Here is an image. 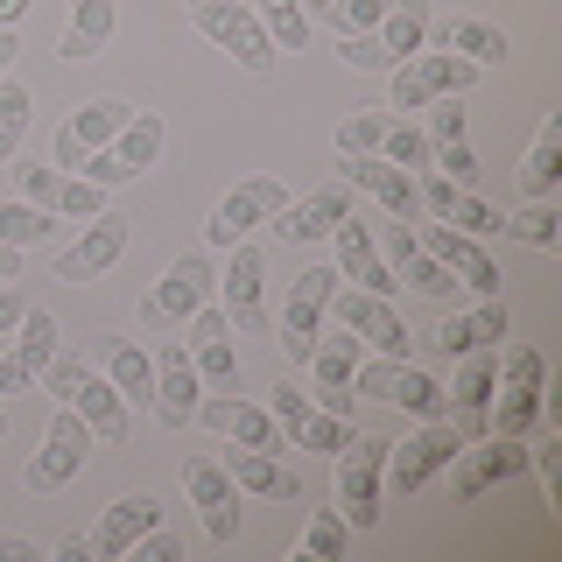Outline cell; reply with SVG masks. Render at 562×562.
I'll return each instance as SVG.
<instances>
[{
  "label": "cell",
  "instance_id": "obj_47",
  "mask_svg": "<svg viewBox=\"0 0 562 562\" xmlns=\"http://www.w3.org/2000/svg\"><path fill=\"white\" fill-rule=\"evenodd\" d=\"M380 14H386V0H330L324 22L338 29V35H373V29H380Z\"/></svg>",
  "mask_w": 562,
  "mask_h": 562
},
{
  "label": "cell",
  "instance_id": "obj_57",
  "mask_svg": "<svg viewBox=\"0 0 562 562\" xmlns=\"http://www.w3.org/2000/svg\"><path fill=\"white\" fill-rule=\"evenodd\" d=\"M14 57H22V35H14V29H0V78L14 70Z\"/></svg>",
  "mask_w": 562,
  "mask_h": 562
},
{
  "label": "cell",
  "instance_id": "obj_13",
  "mask_svg": "<svg viewBox=\"0 0 562 562\" xmlns=\"http://www.w3.org/2000/svg\"><path fill=\"white\" fill-rule=\"evenodd\" d=\"M85 450H92V429H85L78 408H49L43 422V450L29 457V492H57L85 471Z\"/></svg>",
  "mask_w": 562,
  "mask_h": 562
},
{
  "label": "cell",
  "instance_id": "obj_58",
  "mask_svg": "<svg viewBox=\"0 0 562 562\" xmlns=\"http://www.w3.org/2000/svg\"><path fill=\"white\" fill-rule=\"evenodd\" d=\"M0 281H22V246H0Z\"/></svg>",
  "mask_w": 562,
  "mask_h": 562
},
{
  "label": "cell",
  "instance_id": "obj_21",
  "mask_svg": "<svg viewBox=\"0 0 562 562\" xmlns=\"http://www.w3.org/2000/svg\"><path fill=\"white\" fill-rule=\"evenodd\" d=\"M492 386H499V345L464 351V366H457V386H450V422L464 429V443H471V436H492V429H485Z\"/></svg>",
  "mask_w": 562,
  "mask_h": 562
},
{
  "label": "cell",
  "instance_id": "obj_37",
  "mask_svg": "<svg viewBox=\"0 0 562 562\" xmlns=\"http://www.w3.org/2000/svg\"><path fill=\"white\" fill-rule=\"evenodd\" d=\"M57 239V211L29 198H0V246H49Z\"/></svg>",
  "mask_w": 562,
  "mask_h": 562
},
{
  "label": "cell",
  "instance_id": "obj_4",
  "mask_svg": "<svg viewBox=\"0 0 562 562\" xmlns=\"http://www.w3.org/2000/svg\"><path fill=\"white\" fill-rule=\"evenodd\" d=\"M479 78L485 70L450 57V49H415L408 64H394V105H386V113H422L429 99H464Z\"/></svg>",
  "mask_w": 562,
  "mask_h": 562
},
{
  "label": "cell",
  "instance_id": "obj_8",
  "mask_svg": "<svg viewBox=\"0 0 562 562\" xmlns=\"http://www.w3.org/2000/svg\"><path fill=\"white\" fill-rule=\"evenodd\" d=\"M281 204H289L281 176H239V183L218 198V211L204 218V239H211V246H239V239H254Z\"/></svg>",
  "mask_w": 562,
  "mask_h": 562
},
{
  "label": "cell",
  "instance_id": "obj_2",
  "mask_svg": "<svg viewBox=\"0 0 562 562\" xmlns=\"http://www.w3.org/2000/svg\"><path fill=\"white\" fill-rule=\"evenodd\" d=\"M190 22H198L204 43H218L225 57H233L239 70H254V78H268V70L281 64V49L268 43L254 0H190Z\"/></svg>",
  "mask_w": 562,
  "mask_h": 562
},
{
  "label": "cell",
  "instance_id": "obj_42",
  "mask_svg": "<svg viewBox=\"0 0 562 562\" xmlns=\"http://www.w3.org/2000/svg\"><path fill=\"white\" fill-rule=\"evenodd\" d=\"M401 289H415V295H429V303H450V289H464V281H457L443 260L429 254V246H415L408 260H401Z\"/></svg>",
  "mask_w": 562,
  "mask_h": 562
},
{
  "label": "cell",
  "instance_id": "obj_25",
  "mask_svg": "<svg viewBox=\"0 0 562 562\" xmlns=\"http://www.w3.org/2000/svg\"><path fill=\"white\" fill-rule=\"evenodd\" d=\"M415 239L429 246V254L443 260V268H450L457 281H464L471 295H499V260H492V254H485V246L471 239V233H457V225H429V233H415Z\"/></svg>",
  "mask_w": 562,
  "mask_h": 562
},
{
  "label": "cell",
  "instance_id": "obj_11",
  "mask_svg": "<svg viewBox=\"0 0 562 562\" xmlns=\"http://www.w3.org/2000/svg\"><path fill=\"white\" fill-rule=\"evenodd\" d=\"M527 471V436H471L464 450H457V464H450V499L464 506V499H479V492L492 485H506V479H520Z\"/></svg>",
  "mask_w": 562,
  "mask_h": 562
},
{
  "label": "cell",
  "instance_id": "obj_22",
  "mask_svg": "<svg viewBox=\"0 0 562 562\" xmlns=\"http://www.w3.org/2000/svg\"><path fill=\"white\" fill-rule=\"evenodd\" d=\"M338 218H351V183H324V190H310V198L281 204L268 225H274V233L289 239V246H310V239H330V233H338Z\"/></svg>",
  "mask_w": 562,
  "mask_h": 562
},
{
  "label": "cell",
  "instance_id": "obj_3",
  "mask_svg": "<svg viewBox=\"0 0 562 562\" xmlns=\"http://www.w3.org/2000/svg\"><path fill=\"white\" fill-rule=\"evenodd\" d=\"M457 450H464V429H457L450 415L422 422L408 443H386V485H394V499H415V492L429 485L436 471L457 464Z\"/></svg>",
  "mask_w": 562,
  "mask_h": 562
},
{
  "label": "cell",
  "instance_id": "obj_14",
  "mask_svg": "<svg viewBox=\"0 0 562 562\" xmlns=\"http://www.w3.org/2000/svg\"><path fill=\"white\" fill-rule=\"evenodd\" d=\"M225 310H218V295L190 316V338H183V351H190V366H198V380H204V394H233L239 386V351H233V338H225Z\"/></svg>",
  "mask_w": 562,
  "mask_h": 562
},
{
  "label": "cell",
  "instance_id": "obj_12",
  "mask_svg": "<svg viewBox=\"0 0 562 562\" xmlns=\"http://www.w3.org/2000/svg\"><path fill=\"white\" fill-rule=\"evenodd\" d=\"M330 310H338V330H351L366 351H380V359H408L415 338L408 324H401V310L386 303V295H366V289H338L330 295Z\"/></svg>",
  "mask_w": 562,
  "mask_h": 562
},
{
  "label": "cell",
  "instance_id": "obj_19",
  "mask_svg": "<svg viewBox=\"0 0 562 562\" xmlns=\"http://www.w3.org/2000/svg\"><path fill=\"white\" fill-rule=\"evenodd\" d=\"M127 113H134L127 99H85L78 113H70L64 127H57V169H78L85 155L113 148V134L127 127Z\"/></svg>",
  "mask_w": 562,
  "mask_h": 562
},
{
  "label": "cell",
  "instance_id": "obj_59",
  "mask_svg": "<svg viewBox=\"0 0 562 562\" xmlns=\"http://www.w3.org/2000/svg\"><path fill=\"white\" fill-rule=\"evenodd\" d=\"M22 14H29V0H0V29H14Z\"/></svg>",
  "mask_w": 562,
  "mask_h": 562
},
{
  "label": "cell",
  "instance_id": "obj_1",
  "mask_svg": "<svg viewBox=\"0 0 562 562\" xmlns=\"http://www.w3.org/2000/svg\"><path fill=\"white\" fill-rule=\"evenodd\" d=\"M541 408H549V359L535 345H506L499 351V386H492L485 429L492 436H535Z\"/></svg>",
  "mask_w": 562,
  "mask_h": 562
},
{
  "label": "cell",
  "instance_id": "obj_33",
  "mask_svg": "<svg viewBox=\"0 0 562 562\" xmlns=\"http://www.w3.org/2000/svg\"><path fill=\"white\" fill-rule=\"evenodd\" d=\"M105 380L127 394V408H155V359L134 338H113V345H105Z\"/></svg>",
  "mask_w": 562,
  "mask_h": 562
},
{
  "label": "cell",
  "instance_id": "obj_31",
  "mask_svg": "<svg viewBox=\"0 0 562 562\" xmlns=\"http://www.w3.org/2000/svg\"><path fill=\"white\" fill-rule=\"evenodd\" d=\"M225 471H233V485L254 492V499H303V479H295V471L281 464L274 450H239V443H233Z\"/></svg>",
  "mask_w": 562,
  "mask_h": 562
},
{
  "label": "cell",
  "instance_id": "obj_48",
  "mask_svg": "<svg viewBox=\"0 0 562 562\" xmlns=\"http://www.w3.org/2000/svg\"><path fill=\"white\" fill-rule=\"evenodd\" d=\"M401 366H408V359H380V351H373V359H359V373H351V394H359V401H386V386H394Z\"/></svg>",
  "mask_w": 562,
  "mask_h": 562
},
{
  "label": "cell",
  "instance_id": "obj_27",
  "mask_svg": "<svg viewBox=\"0 0 562 562\" xmlns=\"http://www.w3.org/2000/svg\"><path fill=\"white\" fill-rule=\"evenodd\" d=\"M64 408H78V415H85V429H92L99 443H113V450L127 443V429H134V408H127V394H120V386L105 380V373H92V366H85L78 394H70Z\"/></svg>",
  "mask_w": 562,
  "mask_h": 562
},
{
  "label": "cell",
  "instance_id": "obj_28",
  "mask_svg": "<svg viewBox=\"0 0 562 562\" xmlns=\"http://www.w3.org/2000/svg\"><path fill=\"white\" fill-rule=\"evenodd\" d=\"M422 49H450V57H464V64H479V70L506 64V35L492 29V22H479V14H450V22H429V43H422Z\"/></svg>",
  "mask_w": 562,
  "mask_h": 562
},
{
  "label": "cell",
  "instance_id": "obj_44",
  "mask_svg": "<svg viewBox=\"0 0 562 562\" xmlns=\"http://www.w3.org/2000/svg\"><path fill=\"white\" fill-rule=\"evenodd\" d=\"M22 134H29V85L0 78V162H14Z\"/></svg>",
  "mask_w": 562,
  "mask_h": 562
},
{
  "label": "cell",
  "instance_id": "obj_35",
  "mask_svg": "<svg viewBox=\"0 0 562 562\" xmlns=\"http://www.w3.org/2000/svg\"><path fill=\"white\" fill-rule=\"evenodd\" d=\"M162 113H140V105H134V113H127V127H120L113 134V162L120 169H127V176H148L155 169V155H162Z\"/></svg>",
  "mask_w": 562,
  "mask_h": 562
},
{
  "label": "cell",
  "instance_id": "obj_56",
  "mask_svg": "<svg viewBox=\"0 0 562 562\" xmlns=\"http://www.w3.org/2000/svg\"><path fill=\"white\" fill-rule=\"evenodd\" d=\"M85 555H99L92 535H64V541H57V562H85Z\"/></svg>",
  "mask_w": 562,
  "mask_h": 562
},
{
  "label": "cell",
  "instance_id": "obj_7",
  "mask_svg": "<svg viewBox=\"0 0 562 562\" xmlns=\"http://www.w3.org/2000/svg\"><path fill=\"white\" fill-rule=\"evenodd\" d=\"M338 514L351 527H380L386 520V443L351 436V450H338Z\"/></svg>",
  "mask_w": 562,
  "mask_h": 562
},
{
  "label": "cell",
  "instance_id": "obj_23",
  "mask_svg": "<svg viewBox=\"0 0 562 562\" xmlns=\"http://www.w3.org/2000/svg\"><path fill=\"white\" fill-rule=\"evenodd\" d=\"M198 401H204V380H198V366H190V351L169 338L155 351V415H162V429H190Z\"/></svg>",
  "mask_w": 562,
  "mask_h": 562
},
{
  "label": "cell",
  "instance_id": "obj_29",
  "mask_svg": "<svg viewBox=\"0 0 562 562\" xmlns=\"http://www.w3.org/2000/svg\"><path fill=\"white\" fill-rule=\"evenodd\" d=\"M479 345H506V303L499 295H479V310L436 324V351H443V359H464V351H479Z\"/></svg>",
  "mask_w": 562,
  "mask_h": 562
},
{
  "label": "cell",
  "instance_id": "obj_52",
  "mask_svg": "<svg viewBox=\"0 0 562 562\" xmlns=\"http://www.w3.org/2000/svg\"><path fill=\"white\" fill-rule=\"evenodd\" d=\"M415 246H422V239H415V225H408V218H386V239H380V260H386V268L401 274V260H408Z\"/></svg>",
  "mask_w": 562,
  "mask_h": 562
},
{
  "label": "cell",
  "instance_id": "obj_40",
  "mask_svg": "<svg viewBox=\"0 0 562 562\" xmlns=\"http://www.w3.org/2000/svg\"><path fill=\"white\" fill-rule=\"evenodd\" d=\"M499 233H506V239L541 246V254H555V246H562V211H555V198H535L527 211H514V218H506Z\"/></svg>",
  "mask_w": 562,
  "mask_h": 562
},
{
  "label": "cell",
  "instance_id": "obj_41",
  "mask_svg": "<svg viewBox=\"0 0 562 562\" xmlns=\"http://www.w3.org/2000/svg\"><path fill=\"white\" fill-rule=\"evenodd\" d=\"M345 549H351V520L338 506H316L310 527H303V555L310 562H345Z\"/></svg>",
  "mask_w": 562,
  "mask_h": 562
},
{
  "label": "cell",
  "instance_id": "obj_39",
  "mask_svg": "<svg viewBox=\"0 0 562 562\" xmlns=\"http://www.w3.org/2000/svg\"><path fill=\"white\" fill-rule=\"evenodd\" d=\"M386 127H394V113H386V105H351V113L338 120V155H380Z\"/></svg>",
  "mask_w": 562,
  "mask_h": 562
},
{
  "label": "cell",
  "instance_id": "obj_6",
  "mask_svg": "<svg viewBox=\"0 0 562 562\" xmlns=\"http://www.w3.org/2000/svg\"><path fill=\"white\" fill-rule=\"evenodd\" d=\"M211 295H218V268H211V254H183V260H169L162 274H155V289H148V303H140V316L148 324H190Z\"/></svg>",
  "mask_w": 562,
  "mask_h": 562
},
{
  "label": "cell",
  "instance_id": "obj_45",
  "mask_svg": "<svg viewBox=\"0 0 562 562\" xmlns=\"http://www.w3.org/2000/svg\"><path fill=\"white\" fill-rule=\"evenodd\" d=\"M351 436H359V429H351V415L316 408V415H310V429L295 436V443H303V450H324V457H338V450H351Z\"/></svg>",
  "mask_w": 562,
  "mask_h": 562
},
{
  "label": "cell",
  "instance_id": "obj_15",
  "mask_svg": "<svg viewBox=\"0 0 562 562\" xmlns=\"http://www.w3.org/2000/svg\"><path fill=\"white\" fill-rule=\"evenodd\" d=\"M57 351H64V330H57V316L29 303V316L14 324V345H8V359H0V394H22V386H35V380H43V366L57 359Z\"/></svg>",
  "mask_w": 562,
  "mask_h": 562
},
{
  "label": "cell",
  "instance_id": "obj_51",
  "mask_svg": "<svg viewBox=\"0 0 562 562\" xmlns=\"http://www.w3.org/2000/svg\"><path fill=\"white\" fill-rule=\"evenodd\" d=\"M338 57L351 64V70H394V57L380 49V35H345V49Z\"/></svg>",
  "mask_w": 562,
  "mask_h": 562
},
{
  "label": "cell",
  "instance_id": "obj_46",
  "mask_svg": "<svg viewBox=\"0 0 562 562\" xmlns=\"http://www.w3.org/2000/svg\"><path fill=\"white\" fill-rule=\"evenodd\" d=\"M268 415L281 422V436H289V443H295V436H303V429H310V415H316V401L303 394V386H289V380H281V386H274V394H268Z\"/></svg>",
  "mask_w": 562,
  "mask_h": 562
},
{
  "label": "cell",
  "instance_id": "obj_9",
  "mask_svg": "<svg viewBox=\"0 0 562 562\" xmlns=\"http://www.w3.org/2000/svg\"><path fill=\"white\" fill-rule=\"evenodd\" d=\"M134 239V218H120V211H99V218H85V233L57 254V281H70V289H92V281L113 274V260L127 254Z\"/></svg>",
  "mask_w": 562,
  "mask_h": 562
},
{
  "label": "cell",
  "instance_id": "obj_50",
  "mask_svg": "<svg viewBox=\"0 0 562 562\" xmlns=\"http://www.w3.org/2000/svg\"><path fill=\"white\" fill-rule=\"evenodd\" d=\"M78 380H85V366L70 359V351H57V359L43 366V386H49V401H57V408H64L70 394H78Z\"/></svg>",
  "mask_w": 562,
  "mask_h": 562
},
{
  "label": "cell",
  "instance_id": "obj_26",
  "mask_svg": "<svg viewBox=\"0 0 562 562\" xmlns=\"http://www.w3.org/2000/svg\"><path fill=\"white\" fill-rule=\"evenodd\" d=\"M148 527H162V499H155V492H127V499H113V506L99 514L92 549H99L105 562H120V555H134V541L148 535Z\"/></svg>",
  "mask_w": 562,
  "mask_h": 562
},
{
  "label": "cell",
  "instance_id": "obj_43",
  "mask_svg": "<svg viewBox=\"0 0 562 562\" xmlns=\"http://www.w3.org/2000/svg\"><path fill=\"white\" fill-rule=\"evenodd\" d=\"M380 155H386L394 169H408V176H415V169H429V155H436V148H429V134H422L415 120H401V113H394V127H386Z\"/></svg>",
  "mask_w": 562,
  "mask_h": 562
},
{
  "label": "cell",
  "instance_id": "obj_18",
  "mask_svg": "<svg viewBox=\"0 0 562 562\" xmlns=\"http://www.w3.org/2000/svg\"><path fill=\"white\" fill-rule=\"evenodd\" d=\"M415 190H422V211H429L436 225H457V233H471V239H485V233L506 225V211H492L485 198H471V183H450L443 169L415 176Z\"/></svg>",
  "mask_w": 562,
  "mask_h": 562
},
{
  "label": "cell",
  "instance_id": "obj_17",
  "mask_svg": "<svg viewBox=\"0 0 562 562\" xmlns=\"http://www.w3.org/2000/svg\"><path fill=\"white\" fill-rule=\"evenodd\" d=\"M190 422H204L211 436H225L239 450H281V422L268 408H254V401H239V394H204Z\"/></svg>",
  "mask_w": 562,
  "mask_h": 562
},
{
  "label": "cell",
  "instance_id": "obj_30",
  "mask_svg": "<svg viewBox=\"0 0 562 562\" xmlns=\"http://www.w3.org/2000/svg\"><path fill=\"white\" fill-rule=\"evenodd\" d=\"M113 49V0H70V22L57 35V57L64 64H92Z\"/></svg>",
  "mask_w": 562,
  "mask_h": 562
},
{
  "label": "cell",
  "instance_id": "obj_60",
  "mask_svg": "<svg viewBox=\"0 0 562 562\" xmlns=\"http://www.w3.org/2000/svg\"><path fill=\"white\" fill-rule=\"evenodd\" d=\"M303 14H310V22H324V14H330V0H303Z\"/></svg>",
  "mask_w": 562,
  "mask_h": 562
},
{
  "label": "cell",
  "instance_id": "obj_36",
  "mask_svg": "<svg viewBox=\"0 0 562 562\" xmlns=\"http://www.w3.org/2000/svg\"><path fill=\"white\" fill-rule=\"evenodd\" d=\"M254 14H260V29H268V43L281 49V57H295V49H310L316 22L303 14V0H254Z\"/></svg>",
  "mask_w": 562,
  "mask_h": 562
},
{
  "label": "cell",
  "instance_id": "obj_61",
  "mask_svg": "<svg viewBox=\"0 0 562 562\" xmlns=\"http://www.w3.org/2000/svg\"><path fill=\"white\" fill-rule=\"evenodd\" d=\"M0 443H8V408H0Z\"/></svg>",
  "mask_w": 562,
  "mask_h": 562
},
{
  "label": "cell",
  "instance_id": "obj_32",
  "mask_svg": "<svg viewBox=\"0 0 562 562\" xmlns=\"http://www.w3.org/2000/svg\"><path fill=\"white\" fill-rule=\"evenodd\" d=\"M429 22H436L429 0H386V14H380V29H373V35H380V49H386L394 64H408L415 49L429 43Z\"/></svg>",
  "mask_w": 562,
  "mask_h": 562
},
{
  "label": "cell",
  "instance_id": "obj_55",
  "mask_svg": "<svg viewBox=\"0 0 562 562\" xmlns=\"http://www.w3.org/2000/svg\"><path fill=\"white\" fill-rule=\"evenodd\" d=\"M43 555V541H29V535H0V562H35Z\"/></svg>",
  "mask_w": 562,
  "mask_h": 562
},
{
  "label": "cell",
  "instance_id": "obj_38",
  "mask_svg": "<svg viewBox=\"0 0 562 562\" xmlns=\"http://www.w3.org/2000/svg\"><path fill=\"white\" fill-rule=\"evenodd\" d=\"M386 401L394 408H408L415 422H436V415H450V394H443V380H429L422 366H401L394 386H386Z\"/></svg>",
  "mask_w": 562,
  "mask_h": 562
},
{
  "label": "cell",
  "instance_id": "obj_53",
  "mask_svg": "<svg viewBox=\"0 0 562 562\" xmlns=\"http://www.w3.org/2000/svg\"><path fill=\"white\" fill-rule=\"evenodd\" d=\"M140 562H183V549H176V535H162V527H148V535L134 541Z\"/></svg>",
  "mask_w": 562,
  "mask_h": 562
},
{
  "label": "cell",
  "instance_id": "obj_54",
  "mask_svg": "<svg viewBox=\"0 0 562 562\" xmlns=\"http://www.w3.org/2000/svg\"><path fill=\"white\" fill-rule=\"evenodd\" d=\"M22 316H29V295L14 289V281H0V338H8V330L22 324Z\"/></svg>",
  "mask_w": 562,
  "mask_h": 562
},
{
  "label": "cell",
  "instance_id": "obj_34",
  "mask_svg": "<svg viewBox=\"0 0 562 562\" xmlns=\"http://www.w3.org/2000/svg\"><path fill=\"white\" fill-rule=\"evenodd\" d=\"M555 183H562V113L541 120L535 148H527V162H520V190H527V204H535V198H555Z\"/></svg>",
  "mask_w": 562,
  "mask_h": 562
},
{
  "label": "cell",
  "instance_id": "obj_10",
  "mask_svg": "<svg viewBox=\"0 0 562 562\" xmlns=\"http://www.w3.org/2000/svg\"><path fill=\"white\" fill-rule=\"evenodd\" d=\"M330 295H338V268H303L289 281V303H281V351L289 359H310L316 338H324V316H330Z\"/></svg>",
  "mask_w": 562,
  "mask_h": 562
},
{
  "label": "cell",
  "instance_id": "obj_24",
  "mask_svg": "<svg viewBox=\"0 0 562 562\" xmlns=\"http://www.w3.org/2000/svg\"><path fill=\"white\" fill-rule=\"evenodd\" d=\"M338 183L366 190V198H380V204H386V218H415V211H422V190H415V176H408V169H394L386 155H345Z\"/></svg>",
  "mask_w": 562,
  "mask_h": 562
},
{
  "label": "cell",
  "instance_id": "obj_49",
  "mask_svg": "<svg viewBox=\"0 0 562 562\" xmlns=\"http://www.w3.org/2000/svg\"><path fill=\"white\" fill-rule=\"evenodd\" d=\"M429 148H457V140H464V105L457 99H429Z\"/></svg>",
  "mask_w": 562,
  "mask_h": 562
},
{
  "label": "cell",
  "instance_id": "obj_20",
  "mask_svg": "<svg viewBox=\"0 0 562 562\" xmlns=\"http://www.w3.org/2000/svg\"><path fill=\"white\" fill-rule=\"evenodd\" d=\"M338 281H351V289H366V295H386L394 303V289H401V274L380 260V233L373 225H359V218H338Z\"/></svg>",
  "mask_w": 562,
  "mask_h": 562
},
{
  "label": "cell",
  "instance_id": "obj_5",
  "mask_svg": "<svg viewBox=\"0 0 562 562\" xmlns=\"http://www.w3.org/2000/svg\"><path fill=\"white\" fill-rule=\"evenodd\" d=\"M218 310H225V324H233V330H246V338H268V330H274V316H268V254H260L254 239H239L233 260H225Z\"/></svg>",
  "mask_w": 562,
  "mask_h": 562
},
{
  "label": "cell",
  "instance_id": "obj_16",
  "mask_svg": "<svg viewBox=\"0 0 562 562\" xmlns=\"http://www.w3.org/2000/svg\"><path fill=\"white\" fill-rule=\"evenodd\" d=\"M183 492H190V506H198L204 535L225 549V541L239 535V485H233V471L211 464V457H190V464H183Z\"/></svg>",
  "mask_w": 562,
  "mask_h": 562
}]
</instances>
